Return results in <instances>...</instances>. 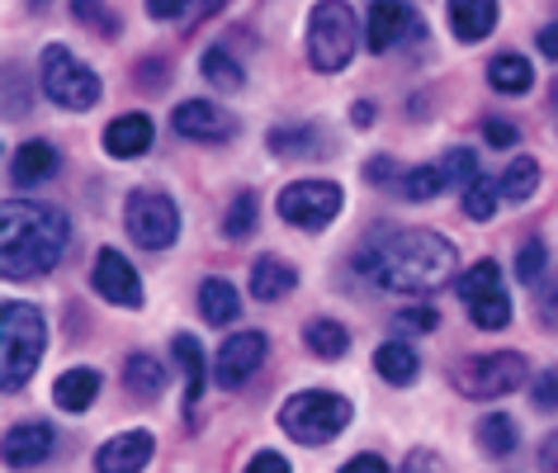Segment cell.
Wrapping results in <instances>:
<instances>
[{
	"label": "cell",
	"instance_id": "e0dca14e",
	"mask_svg": "<svg viewBox=\"0 0 558 473\" xmlns=\"http://www.w3.org/2000/svg\"><path fill=\"white\" fill-rule=\"evenodd\" d=\"M151 119L147 114H119L114 123L105 129V151L109 157H119V161H133V157H143V151L151 147Z\"/></svg>",
	"mask_w": 558,
	"mask_h": 473
},
{
	"label": "cell",
	"instance_id": "9c48e42d",
	"mask_svg": "<svg viewBox=\"0 0 558 473\" xmlns=\"http://www.w3.org/2000/svg\"><path fill=\"white\" fill-rule=\"evenodd\" d=\"M341 199H345V194H341L337 180H294V185L279 190L275 208H279V218L294 222V228L323 232L327 222H337Z\"/></svg>",
	"mask_w": 558,
	"mask_h": 473
},
{
	"label": "cell",
	"instance_id": "681fc988",
	"mask_svg": "<svg viewBox=\"0 0 558 473\" xmlns=\"http://www.w3.org/2000/svg\"><path fill=\"white\" fill-rule=\"evenodd\" d=\"M351 123H360V129H365V123H374V105H355V109H351Z\"/></svg>",
	"mask_w": 558,
	"mask_h": 473
},
{
	"label": "cell",
	"instance_id": "60d3db41",
	"mask_svg": "<svg viewBox=\"0 0 558 473\" xmlns=\"http://www.w3.org/2000/svg\"><path fill=\"white\" fill-rule=\"evenodd\" d=\"M483 137H487V147H515V123H507V119H487L483 123Z\"/></svg>",
	"mask_w": 558,
	"mask_h": 473
},
{
	"label": "cell",
	"instance_id": "f1b7e54d",
	"mask_svg": "<svg viewBox=\"0 0 558 473\" xmlns=\"http://www.w3.org/2000/svg\"><path fill=\"white\" fill-rule=\"evenodd\" d=\"M473 436H478V450H483V454H493V459H507V454L515 450V445H521V430H515V422H511L507 412L483 416Z\"/></svg>",
	"mask_w": 558,
	"mask_h": 473
},
{
	"label": "cell",
	"instance_id": "ffe728a7",
	"mask_svg": "<svg viewBox=\"0 0 558 473\" xmlns=\"http://www.w3.org/2000/svg\"><path fill=\"white\" fill-rule=\"evenodd\" d=\"M52 171H58V147L52 143H24L15 157H10V180H15L20 190L44 185V180H52Z\"/></svg>",
	"mask_w": 558,
	"mask_h": 473
},
{
	"label": "cell",
	"instance_id": "6da1fadb",
	"mask_svg": "<svg viewBox=\"0 0 558 473\" xmlns=\"http://www.w3.org/2000/svg\"><path fill=\"white\" fill-rule=\"evenodd\" d=\"M454 242L430 228H384L355 252V270L393 294H436L454 280Z\"/></svg>",
	"mask_w": 558,
	"mask_h": 473
},
{
	"label": "cell",
	"instance_id": "cb8c5ba5",
	"mask_svg": "<svg viewBox=\"0 0 558 473\" xmlns=\"http://www.w3.org/2000/svg\"><path fill=\"white\" fill-rule=\"evenodd\" d=\"M171 355H175V365L185 369V402L194 408V402L204 398V388H208V365H204V345L190 337V331H175L171 337Z\"/></svg>",
	"mask_w": 558,
	"mask_h": 473
},
{
	"label": "cell",
	"instance_id": "8fae6325",
	"mask_svg": "<svg viewBox=\"0 0 558 473\" xmlns=\"http://www.w3.org/2000/svg\"><path fill=\"white\" fill-rule=\"evenodd\" d=\"M265 355H270V341H265L260 331H232L214 355V384L232 393V388H242L251 374L265 365Z\"/></svg>",
	"mask_w": 558,
	"mask_h": 473
},
{
	"label": "cell",
	"instance_id": "1f68e13d",
	"mask_svg": "<svg viewBox=\"0 0 558 473\" xmlns=\"http://www.w3.org/2000/svg\"><path fill=\"white\" fill-rule=\"evenodd\" d=\"M497 199H501V185H497L493 175H483V171L464 185V214H469L473 222H487V218H493V214H497Z\"/></svg>",
	"mask_w": 558,
	"mask_h": 473
},
{
	"label": "cell",
	"instance_id": "e575fe53",
	"mask_svg": "<svg viewBox=\"0 0 558 473\" xmlns=\"http://www.w3.org/2000/svg\"><path fill=\"white\" fill-rule=\"evenodd\" d=\"M222 232H228L232 242H242V237L256 232V194H236L228 218H222Z\"/></svg>",
	"mask_w": 558,
	"mask_h": 473
},
{
	"label": "cell",
	"instance_id": "d6a6232c",
	"mask_svg": "<svg viewBox=\"0 0 558 473\" xmlns=\"http://www.w3.org/2000/svg\"><path fill=\"white\" fill-rule=\"evenodd\" d=\"M323 147V137L313 129H275L270 133V151L275 157H303V151H317Z\"/></svg>",
	"mask_w": 558,
	"mask_h": 473
},
{
	"label": "cell",
	"instance_id": "836d02e7",
	"mask_svg": "<svg viewBox=\"0 0 558 473\" xmlns=\"http://www.w3.org/2000/svg\"><path fill=\"white\" fill-rule=\"evenodd\" d=\"M544 270H549V246L544 242H525L521 256H515V280L521 284H544Z\"/></svg>",
	"mask_w": 558,
	"mask_h": 473
},
{
	"label": "cell",
	"instance_id": "277c9868",
	"mask_svg": "<svg viewBox=\"0 0 558 473\" xmlns=\"http://www.w3.org/2000/svg\"><path fill=\"white\" fill-rule=\"evenodd\" d=\"M351 416H355L351 398L331 393V388H303V393H294L279 408V426L299 445H331L351 426Z\"/></svg>",
	"mask_w": 558,
	"mask_h": 473
},
{
	"label": "cell",
	"instance_id": "f6af8a7d",
	"mask_svg": "<svg viewBox=\"0 0 558 473\" xmlns=\"http://www.w3.org/2000/svg\"><path fill=\"white\" fill-rule=\"evenodd\" d=\"M341 473H388V464L379 454H355V459H345Z\"/></svg>",
	"mask_w": 558,
	"mask_h": 473
},
{
	"label": "cell",
	"instance_id": "4316f807",
	"mask_svg": "<svg viewBox=\"0 0 558 473\" xmlns=\"http://www.w3.org/2000/svg\"><path fill=\"white\" fill-rule=\"evenodd\" d=\"M303 345H308L317 360H341L351 351V331H345L337 317H313V323L303 327Z\"/></svg>",
	"mask_w": 558,
	"mask_h": 473
},
{
	"label": "cell",
	"instance_id": "f35d334b",
	"mask_svg": "<svg viewBox=\"0 0 558 473\" xmlns=\"http://www.w3.org/2000/svg\"><path fill=\"white\" fill-rule=\"evenodd\" d=\"M535 313H539V323H544V327H554V331H558V280H544V284H539Z\"/></svg>",
	"mask_w": 558,
	"mask_h": 473
},
{
	"label": "cell",
	"instance_id": "7a4b0ae2",
	"mask_svg": "<svg viewBox=\"0 0 558 473\" xmlns=\"http://www.w3.org/2000/svg\"><path fill=\"white\" fill-rule=\"evenodd\" d=\"M66 237H72V222L58 204L5 199L0 204V275L5 280H38V275L58 270Z\"/></svg>",
	"mask_w": 558,
	"mask_h": 473
},
{
	"label": "cell",
	"instance_id": "74e56055",
	"mask_svg": "<svg viewBox=\"0 0 558 473\" xmlns=\"http://www.w3.org/2000/svg\"><path fill=\"white\" fill-rule=\"evenodd\" d=\"M72 15L76 20H86V24H100L105 34H119V24H114V15L100 5V0H72Z\"/></svg>",
	"mask_w": 558,
	"mask_h": 473
},
{
	"label": "cell",
	"instance_id": "d4e9b609",
	"mask_svg": "<svg viewBox=\"0 0 558 473\" xmlns=\"http://www.w3.org/2000/svg\"><path fill=\"white\" fill-rule=\"evenodd\" d=\"M199 313H204V323L208 327H228L236 323V313H242V294H236V284L228 280H204L199 284Z\"/></svg>",
	"mask_w": 558,
	"mask_h": 473
},
{
	"label": "cell",
	"instance_id": "8992f818",
	"mask_svg": "<svg viewBox=\"0 0 558 473\" xmlns=\"http://www.w3.org/2000/svg\"><path fill=\"white\" fill-rule=\"evenodd\" d=\"M38 76H44L48 100L62 105V109H95V105H100V95H105L100 76H95L90 66L81 62L72 48H62V44L44 48V58H38Z\"/></svg>",
	"mask_w": 558,
	"mask_h": 473
},
{
	"label": "cell",
	"instance_id": "2e32d148",
	"mask_svg": "<svg viewBox=\"0 0 558 473\" xmlns=\"http://www.w3.org/2000/svg\"><path fill=\"white\" fill-rule=\"evenodd\" d=\"M151 450H157L151 430H123L95 450V473H143Z\"/></svg>",
	"mask_w": 558,
	"mask_h": 473
},
{
	"label": "cell",
	"instance_id": "7c38bea8",
	"mask_svg": "<svg viewBox=\"0 0 558 473\" xmlns=\"http://www.w3.org/2000/svg\"><path fill=\"white\" fill-rule=\"evenodd\" d=\"M412 34H422V20L408 0H369L365 15V48L369 52H393L402 48Z\"/></svg>",
	"mask_w": 558,
	"mask_h": 473
},
{
	"label": "cell",
	"instance_id": "52a82bcc",
	"mask_svg": "<svg viewBox=\"0 0 558 473\" xmlns=\"http://www.w3.org/2000/svg\"><path fill=\"white\" fill-rule=\"evenodd\" d=\"M450 379H454V388H459L464 398L493 402V398L515 393V388L530 379V365H525V355H515V351H493V355H469V360H459V365L450 369Z\"/></svg>",
	"mask_w": 558,
	"mask_h": 473
},
{
	"label": "cell",
	"instance_id": "7402d4cb",
	"mask_svg": "<svg viewBox=\"0 0 558 473\" xmlns=\"http://www.w3.org/2000/svg\"><path fill=\"white\" fill-rule=\"evenodd\" d=\"M374 369H379L384 384L408 388V384H416V374H422V360H416L412 345L398 337V341H384L379 351H374Z\"/></svg>",
	"mask_w": 558,
	"mask_h": 473
},
{
	"label": "cell",
	"instance_id": "c3c4849f",
	"mask_svg": "<svg viewBox=\"0 0 558 473\" xmlns=\"http://www.w3.org/2000/svg\"><path fill=\"white\" fill-rule=\"evenodd\" d=\"M388 175H393V166H388L384 157H374V161H369V180H374V185H384Z\"/></svg>",
	"mask_w": 558,
	"mask_h": 473
},
{
	"label": "cell",
	"instance_id": "bcb514c9",
	"mask_svg": "<svg viewBox=\"0 0 558 473\" xmlns=\"http://www.w3.org/2000/svg\"><path fill=\"white\" fill-rule=\"evenodd\" d=\"M539 473H558V430H549L539 445Z\"/></svg>",
	"mask_w": 558,
	"mask_h": 473
},
{
	"label": "cell",
	"instance_id": "7dc6e473",
	"mask_svg": "<svg viewBox=\"0 0 558 473\" xmlns=\"http://www.w3.org/2000/svg\"><path fill=\"white\" fill-rule=\"evenodd\" d=\"M539 52L549 62H558V24H549V29H539Z\"/></svg>",
	"mask_w": 558,
	"mask_h": 473
},
{
	"label": "cell",
	"instance_id": "8d00e7d4",
	"mask_svg": "<svg viewBox=\"0 0 558 473\" xmlns=\"http://www.w3.org/2000/svg\"><path fill=\"white\" fill-rule=\"evenodd\" d=\"M445 171H450V185H469L473 175H478V161H473V151L469 147H454V151H445Z\"/></svg>",
	"mask_w": 558,
	"mask_h": 473
},
{
	"label": "cell",
	"instance_id": "ab89813d",
	"mask_svg": "<svg viewBox=\"0 0 558 473\" xmlns=\"http://www.w3.org/2000/svg\"><path fill=\"white\" fill-rule=\"evenodd\" d=\"M530 393H535V408L539 412H558V369H544Z\"/></svg>",
	"mask_w": 558,
	"mask_h": 473
},
{
	"label": "cell",
	"instance_id": "d590c367",
	"mask_svg": "<svg viewBox=\"0 0 558 473\" xmlns=\"http://www.w3.org/2000/svg\"><path fill=\"white\" fill-rule=\"evenodd\" d=\"M440 327V313L436 308H408L398 313V337H426V331Z\"/></svg>",
	"mask_w": 558,
	"mask_h": 473
},
{
	"label": "cell",
	"instance_id": "ee69618b",
	"mask_svg": "<svg viewBox=\"0 0 558 473\" xmlns=\"http://www.w3.org/2000/svg\"><path fill=\"white\" fill-rule=\"evenodd\" d=\"M190 10V0H147V15L151 20H180Z\"/></svg>",
	"mask_w": 558,
	"mask_h": 473
},
{
	"label": "cell",
	"instance_id": "5bb4252c",
	"mask_svg": "<svg viewBox=\"0 0 558 473\" xmlns=\"http://www.w3.org/2000/svg\"><path fill=\"white\" fill-rule=\"evenodd\" d=\"M171 129L180 137H190V143H228L236 133V119L214 100H185V105H175Z\"/></svg>",
	"mask_w": 558,
	"mask_h": 473
},
{
	"label": "cell",
	"instance_id": "f907efd6",
	"mask_svg": "<svg viewBox=\"0 0 558 473\" xmlns=\"http://www.w3.org/2000/svg\"><path fill=\"white\" fill-rule=\"evenodd\" d=\"M222 5H228V0H199V15L208 20V15H218V10H222Z\"/></svg>",
	"mask_w": 558,
	"mask_h": 473
},
{
	"label": "cell",
	"instance_id": "603a6c76",
	"mask_svg": "<svg viewBox=\"0 0 558 473\" xmlns=\"http://www.w3.org/2000/svg\"><path fill=\"white\" fill-rule=\"evenodd\" d=\"M123 388H129L137 402H157L166 393V365L147 351L129 355V365H123Z\"/></svg>",
	"mask_w": 558,
	"mask_h": 473
},
{
	"label": "cell",
	"instance_id": "ba28073f",
	"mask_svg": "<svg viewBox=\"0 0 558 473\" xmlns=\"http://www.w3.org/2000/svg\"><path fill=\"white\" fill-rule=\"evenodd\" d=\"M123 228L137 246H147V252H166V246H175L180 237V208L171 194L161 190H133L129 194V208H123Z\"/></svg>",
	"mask_w": 558,
	"mask_h": 473
},
{
	"label": "cell",
	"instance_id": "816d5d0a",
	"mask_svg": "<svg viewBox=\"0 0 558 473\" xmlns=\"http://www.w3.org/2000/svg\"><path fill=\"white\" fill-rule=\"evenodd\" d=\"M554 100H558V86H554Z\"/></svg>",
	"mask_w": 558,
	"mask_h": 473
},
{
	"label": "cell",
	"instance_id": "484cf974",
	"mask_svg": "<svg viewBox=\"0 0 558 473\" xmlns=\"http://www.w3.org/2000/svg\"><path fill=\"white\" fill-rule=\"evenodd\" d=\"M487 86L501 90V95H525L535 86V66L521 52H497L493 62H487Z\"/></svg>",
	"mask_w": 558,
	"mask_h": 473
},
{
	"label": "cell",
	"instance_id": "d6986e66",
	"mask_svg": "<svg viewBox=\"0 0 558 473\" xmlns=\"http://www.w3.org/2000/svg\"><path fill=\"white\" fill-rule=\"evenodd\" d=\"M100 369H86V365H76V369H66L58 374V384H52V402H58L62 412H86L95 398H100Z\"/></svg>",
	"mask_w": 558,
	"mask_h": 473
},
{
	"label": "cell",
	"instance_id": "83f0119b",
	"mask_svg": "<svg viewBox=\"0 0 558 473\" xmlns=\"http://www.w3.org/2000/svg\"><path fill=\"white\" fill-rule=\"evenodd\" d=\"M199 72H204V81L214 90H222V95H232V90H242L246 86V72H242V62L232 58L228 48H204V58H199Z\"/></svg>",
	"mask_w": 558,
	"mask_h": 473
},
{
	"label": "cell",
	"instance_id": "30bf717a",
	"mask_svg": "<svg viewBox=\"0 0 558 473\" xmlns=\"http://www.w3.org/2000/svg\"><path fill=\"white\" fill-rule=\"evenodd\" d=\"M459 299H464L473 327H483V331L511 327V294L501 289V266L497 260H478V266L459 280Z\"/></svg>",
	"mask_w": 558,
	"mask_h": 473
},
{
	"label": "cell",
	"instance_id": "ac0fdd59",
	"mask_svg": "<svg viewBox=\"0 0 558 473\" xmlns=\"http://www.w3.org/2000/svg\"><path fill=\"white\" fill-rule=\"evenodd\" d=\"M450 29L459 44H483L497 29V0H450Z\"/></svg>",
	"mask_w": 558,
	"mask_h": 473
},
{
	"label": "cell",
	"instance_id": "3957f363",
	"mask_svg": "<svg viewBox=\"0 0 558 473\" xmlns=\"http://www.w3.org/2000/svg\"><path fill=\"white\" fill-rule=\"evenodd\" d=\"M44 345H48L44 313L24 299H10L5 308H0V388H5V398H15L20 388L34 379L38 360H44Z\"/></svg>",
	"mask_w": 558,
	"mask_h": 473
},
{
	"label": "cell",
	"instance_id": "b9f144b4",
	"mask_svg": "<svg viewBox=\"0 0 558 473\" xmlns=\"http://www.w3.org/2000/svg\"><path fill=\"white\" fill-rule=\"evenodd\" d=\"M398 473H445V464H440V454H430V450H412Z\"/></svg>",
	"mask_w": 558,
	"mask_h": 473
},
{
	"label": "cell",
	"instance_id": "44dd1931",
	"mask_svg": "<svg viewBox=\"0 0 558 473\" xmlns=\"http://www.w3.org/2000/svg\"><path fill=\"white\" fill-rule=\"evenodd\" d=\"M294 284H299V270L279 256H260L251 266V299H260V303H279Z\"/></svg>",
	"mask_w": 558,
	"mask_h": 473
},
{
	"label": "cell",
	"instance_id": "9a60e30c",
	"mask_svg": "<svg viewBox=\"0 0 558 473\" xmlns=\"http://www.w3.org/2000/svg\"><path fill=\"white\" fill-rule=\"evenodd\" d=\"M52 454H58V430L48 422H20L5 430V469L29 473L38 464H48Z\"/></svg>",
	"mask_w": 558,
	"mask_h": 473
},
{
	"label": "cell",
	"instance_id": "5b68a950",
	"mask_svg": "<svg viewBox=\"0 0 558 473\" xmlns=\"http://www.w3.org/2000/svg\"><path fill=\"white\" fill-rule=\"evenodd\" d=\"M360 48V20L345 0H317L313 5V20H308V62L313 72H327L337 76L351 66Z\"/></svg>",
	"mask_w": 558,
	"mask_h": 473
},
{
	"label": "cell",
	"instance_id": "4dcf8cb0",
	"mask_svg": "<svg viewBox=\"0 0 558 473\" xmlns=\"http://www.w3.org/2000/svg\"><path fill=\"white\" fill-rule=\"evenodd\" d=\"M450 190V171H445V161H436V166H416V171H408L402 175V194L408 199H436V194H445Z\"/></svg>",
	"mask_w": 558,
	"mask_h": 473
},
{
	"label": "cell",
	"instance_id": "4fadbf2b",
	"mask_svg": "<svg viewBox=\"0 0 558 473\" xmlns=\"http://www.w3.org/2000/svg\"><path fill=\"white\" fill-rule=\"evenodd\" d=\"M95 294L105 303H114V308H143V280L129 266V256L114 252V246H105L95 256Z\"/></svg>",
	"mask_w": 558,
	"mask_h": 473
},
{
	"label": "cell",
	"instance_id": "7bdbcfd3",
	"mask_svg": "<svg viewBox=\"0 0 558 473\" xmlns=\"http://www.w3.org/2000/svg\"><path fill=\"white\" fill-rule=\"evenodd\" d=\"M246 473H294L289 469V459L284 454H275V450H260L256 459H251L246 464Z\"/></svg>",
	"mask_w": 558,
	"mask_h": 473
},
{
	"label": "cell",
	"instance_id": "f546056e",
	"mask_svg": "<svg viewBox=\"0 0 558 473\" xmlns=\"http://www.w3.org/2000/svg\"><path fill=\"white\" fill-rule=\"evenodd\" d=\"M501 199H511V204H525L530 194L539 190V161L535 157H515L507 171H501Z\"/></svg>",
	"mask_w": 558,
	"mask_h": 473
}]
</instances>
